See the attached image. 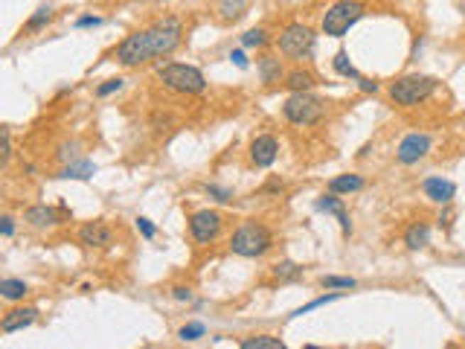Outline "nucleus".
<instances>
[{
    "label": "nucleus",
    "mask_w": 465,
    "mask_h": 349,
    "mask_svg": "<svg viewBox=\"0 0 465 349\" xmlns=\"http://www.w3.org/2000/svg\"><path fill=\"white\" fill-rule=\"evenodd\" d=\"M180 21L177 18H163L148 29H140V33L128 36L116 47V61L126 68H137V65H146L151 58H163L169 55L177 44H180Z\"/></svg>",
    "instance_id": "nucleus-1"
},
{
    "label": "nucleus",
    "mask_w": 465,
    "mask_h": 349,
    "mask_svg": "<svg viewBox=\"0 0 465 349\" xmlns=\"http://www.w3.org/2000/svg\"><path fill=\"white\" fill-rule=\"evenodd\" d=\"M270 245H273V236L265 225H259V221H244L230 239V250L239 253V257H247V259L268 253Z\"/></svg>",
    "instance_id": "nucleus-2"
},
{
    "label": "nucleus",
    "mask_w": 465,
    "mask_h": 349,
    "mask_svg": "<svg viewBox=\"0 0 465 349\" xmlns=\"http://www.w3.org/2000/svg\"><path fill=\"white\" fill-rule=\"evenodd\" d=\"M437 79L433 76H419V73H413V76H401V79H395L393 85H390V97H393V102L395 105H405V108H410V105H419V102H425L433 90H437Z\"/></svg>",
    "instance_id": "nucleus-3"
},
{
    "label": "nucleus",
    "mask_w": 465,
    "mask_h": 349,
    "mask_svg": "<svg viewBox=\"0 0 465 349\" xmlns=\"http://www.w3.org/2000/svg\"><path fill=\"white\" fill-rule=\"evenodd\" d=\"M283 114H285V119L294 122V125H314V122L323 119L326 102H323L320 97H314V93L300 90V93H294V97L285 100Z\"/></svg>",
    "instance_id": "nucleus-4"
},
{
    "label": "nucleus",
    "mask_w": 465,
    "mask_h": 349,
    "mask_svg": "<svg viewBox=\"0 0 465 349\" xmlns=\"http://www.w3.org/2000/svg\"><path fill=\"white\" fill-rule=\"evenodd\" d=\"M361 18H363V4H358V0H340V4H334L326 12L323 33L332 38H344L349 33V26H355Z\"/></svg>",
    "instance_id": "nucleus-5"
},
{
    "label": "nucleus",
    "mask_w": 465,
    "mask_h": 349,
    "mask_svg": "<svg viewBox=\"0 0 465 349\" xmlns=\"http://www.w3.org/2000/svg\"><path fill=\"white\" fill-rule=\"evenodd\" d=\"M160 79L166 87L180 90V93H201L207 87L201 70H195L190 65H166V68H160Z\"/></svg>",
    "instance_id": "nucleus-6"
},
{
    "label": "nucleus",
    "mask_w": 465,
    "mask_h": 349,
    "mask_svg": "<svg viewBox=\"0 0 465 349\" xmlns=\"http://www.w3.org/2000/svg\"><path fill=\"white\" fill-rule=\"evenodd\" d=\"M314 41L317 38L308 26L291 23V26H285V33L279 36V50H283V55H288V58H305V55H312Z\"/></svg>",
    "instance_id": "nucleus-7"
},
{
    "label": "nucleus",
    "mask_w": 465,
    "mask_h": 349,
    "mask_svg": "<svg viewBox=\"0 0 465 349\" xmlns=\"http://www.w3.org/2000/svg\"><path fill=\"white\" fill-rule=\"evenodd\" d=\"M190 233L198 245H209L221 233V215L215 210H198L190 215Z\"/></svg>",
    "instance_id": "nucleus-8"
},
{
    "label": "nucleus",
    "mask_w": 465,
    "mask_h": 349,
    "mask_svg": "<svg viewBox=\"0 0 465 349\" xmlns=\"http://www.w3.org/2000/svg\"><path fill=\"white\" fill-rule=\"evenodd\" d=\"M427 151H430V137L416 131V134H407L405 140L398 143V149H395V157H398L401 163H407V166H410V163H419V161H422V157H425Z\"/></svg>",
    "instance_id": "nucleus-9"
},
{
    "label": "nucleus",
    "mask_w": 465,
    "mask_h": 349,
    "mask_svg": "<svg viewBox=\"0 0 465 349\" xmlns=\"http://www.w3.org/2000/svg\"><path fill=\"white\" fill-rule=\"evenodd\" d=\"M79 239H82V245H87V247H108L111 239H114V233H111L108 225H102V221H90V225H84V227L79 230Z\"/></svg>",
    "instance_id": "nucleus-10"
},
{
    "label": "nucleus",
    "mask_w": 465,
    "mask_h": 349,
    "mask_svg": "<svg viewBox=\"0 0 465 349\" xmlns=\"http://www.w3.org/2000/svg\"><path fill=\"white\" fill-rule=\"evenodd\" d=\"M276 151H279V146H276V140L270 137V134H262V137H256L253 140V146H251V157H253V163L256 166H270L273 161H276Z\"/></svg>",
    "instance_id": "nucleus-11"
},
{
    "label": "nucleus",
    "mask_w": 465,
    "mask_h": 349,
    "mask_svg": "<svg viewBox=\"0 0 465 349\" xmlns=\"http://www.w3.org/2000/svg\"><path fill=\"white\" fill-rule=\"evenodd\" d=\"M422 189H425L427 198L439 201V204H448V201L456 195V186H454L451 181H442V178H427V181L422 183Z\"/></svg>",
    "instance_id": "nucleus-12"
},
{
    "label": "nucleus",
    "mask_w": 465,
    "mask_h": 349,
    "mask_svg": "<svg viewBox=\"0 0 465 349\" xmlns=\"http://www.w3.org/2000/svg\"><path fill=\"white\" fill-rule=\"evenodd\" d=\"M38 317V308H15V311H9L6 317H4V323H0V329H4L6 335H12V332H18V329H26L29 323H33Z\"/></svg>",
    "instance_id": "nucleus-13"
},
{
    "label": "nucleus",
    "mask_w": 465,
    "mask_h": 349,
    "mask_svg": "<svg viewBox=\"0 0 465 349\" xmlns=\"http://www.w3.org/2000/svg\"><path fill=\"white\" fill-rule=\"evenodd\" d=\"M317 210L337 215V221H340V227H344V233H349V230H352V225H349V215H346V210H344V201L337 198V193H332V195H323V198L317 201Z\"/></svg>",
    "instance_id": "nucleus-14"
},
{
    "label": "nucleus",
    "mask_w": 465,
    "mask_h": 349,
    "mask_svg": "<svg viewBox=\"0 0 465 349\" xmlns=\"http://www.w3.org/2000/svg\"><path fill=\"white\" fill-rule=\"evenodd\" d=\"M361 186H363V178H361V175H337V178H332V183H329V189H332V193H337V195L358 193Z\"/></svg>",
    "instance_id": "nucleus-15"
},
{
    "label": "nucleus",
    "mask_w": 465,
    "mask_h": 349,
    "mask_svg": "<svg viewBox=\"0 0 465 349\" xmlns=\"http://www.w3.org/2000/svg\"><path fill=\"white\" fill-rule=\"evenodd\" d=\"M427 242H430V227H427V225L416 221V225L407 227V233H405V245H407L410 250H422Z\"/></svg>",
    "instance_id": "nucleus-16"
},
{
    "label": "nucleus",
    "mask_w": 465,
    "mask_h": 349,
    "mask_svg": "<svg viewBox=\"0 0 465 349\" xmlns=\"http://www.w3.org/2000/svg\"><path fill=\"white\" fill-rule=\"evenodd\" d=\"M23 218H26L33 227H50V225H55V221H58L55 213H53L50 207H29Z\"/></svg>",
    "instance_id": "nucleus-17"
},
{
    "label": "nucleus",
    "mask_w": 465,
    "mask_h": 349,
    "mask_svg": "<svg viewBox=\"0 0 465 349\" xmlns=\"http://www.w3.org/2000/svg\"><path fill=\"white\" fill-rule=\"evenodd\" d=\"M259 73H262V82L273 85V82H279V76H283V65H279V58L265 55V58L259 61Z\"/></svg>",
    "instance_id": "nucleus-18"
},
{
    "label": "nucleus",
    "mask_w": 465,
    "mask_h": 349,
    "mask_svg": "<svg viewBox=\"0 0 465 349\" xmlns=\"http://www.w3.org/2000/svg\"><path fill=\"white\" fill-rule=\"evenodd\" d=\"M247 9V0H219V15L224 21H239Z\"/></svg>",
    "instance_id": "nucleus-19"
},
{
    "label": "nucleus",
    "mask_w": 465,
    "mask_h": 349,
    "mask_svg": "<svg viewBox=\"0 0 465 349\" xmlns=\"http://www.w3.org/2000/svg\"><path fill=\"white\" fill-rule=\"evenodd\" d=\"M285 343L279 338H270V335H256V338H244L241 340V349H283Z\"/></svg>",
    "instance_id": "nucleus-20"
},
{
    "label": "nucleus",
    "mask_w": 465,
    "mask_h": 349,
    "mask_svg": "<svg viewBox=\"0 0 465 349\" xmlns=\"http://www.w3.org/2000/svg\"><path fill=\"white\" fill-rule=\"evenodd\" d=\"M93 172H97V166H93L90 161H82V163L67 166L65 172H61V178H67V181H87V178H93Z\"/></svg>",
    "instance_id": "nucleus-21"
},
{
    "label": "nucleus",
    "mask_w": 465,
    "mask_h": 349,
    "mask_svg": "<svg viewBox=\"0 0 465 349\" xmlns=\"http://www.w3.org/2000/svg\"><path fill=\"white\" fill-rule=\"evenodd\" d=\"M0 294H4L6 300H21L23 294H29V289H26L23 279H4L0 282Z\"/></svg>",
    "instance_id": "nucleus-22"
},
{
    "label": "nucleus",
    "mask_w": 465,
    "mask_h": 349,
    "mask_svg": "<svg viewBox=\"0 0 465 349\" xmlns=\"http://www.w3.org/2000/svg\"><path fill=\"white\" fill-rule=\"evenodd\" d=\"M294 93H300V90H312V85H314V76L308 73V70H294V73H288V82H285Z\"/></svg>",
    "instance_id": "nucleus-23"
},
{
    "label": "nucleus",
    "mask_w": 465,
    "mask_h": 349,
    "mask_svg": "<svg viewBox=\"0 0 465 349\" xmlns=\"http://www.w3.org/2000/svg\"><path fill=\"white\" fill-rule=\"evenodd\" d=\"M300 274H302V268H300L297 262H279V265H273V276L283 279V282H285V279H297Z\"/></svg>",
    "instance_id": "nucleus-24"
},
{
    "label": "nucleus",
    "mask_w": 465,
    "mask_h": 349,
    "mask_svg": "<svg viewBox=\"0 0 465 349\" xmlns=\"http://www.w3.org/2000/svg\"><path fill=\"white\" fill-rule=\"evenodd\" d=\"M334 70H337L340 76H352V79H361V73H358V70L349 65V55H346V53H337V55H334Z\"/></svg>",
    "instance_id": "nucleus-25"
},
{
    "label": "nucleus",
    "mask_w": 465,
    "mask_h": 349,
    "mask_svg": "<svg viewBox=\"0 0 465 349\" xmlns=\"http://www.w3.org/2000/svg\"><path fill=\"white\" fill-rule=\"evenodd\" d=\"M50 18H53V9H50V6H41V9H38L33 18H29V23H26V33H35V29H41V26H44Z\"/></svg>",
    "instance_id": "nucleus-26"
},
{
    "label": "nucleus",
    "mask_w": 465,
    "mask_h": 349,
    "mask_svg": "<svg viewBox=\"0 0 465 349\" xmlns=\"http://www.w3.org/2000/svg\"><path fill=\"white\" fill-rule=\"evenodd\" d=\"M241 44L244 47H262V44H268V33L265 29H251V33L241 36Z\"/></svg>",
    "instance_id": "nucleus-27"
},
{
    "label": "nucleus",
    "mask_w": 465,
    "mask_h": 349,
    "mask_svg": "<svg viewBox=\"0 0 465 349\" xmlns=\"http://www.w3.org/2000/svg\"><path fill=\"white\" fill-rule=\"evenodd\" d=\"M323 285L326 289H355V279L352 276H323Z\"/></svg>",
    "instance_id": "nucleus-28"
},
{
    "label": "nucleus",
    "mask_w": 465,
    "mask_h": 349,
    "mask_svg": "<svg viewBox=\"0 0 465 349\" xmlns=\"http://www.w3.org/2000/svg\"><path fill=\"white\" fill-rule=\"evenodd\" d=\"M204 335V323H186L180 329V340H198Z\"/></svg>",
    "instance_id": "nucleus-29"
},
{
    "label": "nucleus",
    "mask_w": 465,
    "mask_h": 349,
    "mask_svg": "<svg viewBox=\"0 0 465 349\" xmlns=\"http://www.w3.org/2000/svg\"><path fill=\"white\" fill-rule=\"evenodd\" d=\"M340 294H326V297H317V300H312L308 306H302V308H297L294 314H305V311H312V308H320V306H326V303H332V300H337Z\"/></svg>",
    "instance_id": "nucleus-30"
},
{
    "label": "nucleus",
    "mask_w": 465,
    "mask_h": 349,
    "mask_svg": "<svg viewBox=\"0 0 465 349\" xmlns=\"http://www.w3.org/2000/svg\"><path fill=\"white\" fill-rule=\"evenodd\" d=\"M119 87H122V79H108L105 85H99V90H97V93H99V97H111V93H114V90H119Z\"/></svg>",
    "instance_id": "nucleus-31"
},
{
    "label": "nucleus",
    "mask_w": 465,
    "mask_h": 349,
    "mask_svg": "<svg viewBox=\"0 0 465 349\" xmlns=\"http://www.w3.org/2000/svg\"><path fill=\"white\" fill-rule=\"evenodd\" d=\"M207 193L215 195V201H230V198H233V195H230V189H221V186H215V183L207 186Z\"/></svg>",
    "instance_id": "nucleus-32"
},
{
    "label": "nucleus",
    "mask_w": 465,
    "mask_h": 349,
    "mask_svg": "<svg viewBox=\"0 0 465 349\" xmlns=\"http://www.w3.org/2000/svg\"><path fill=\"white\" fill-rule=\"evenodd\" d=\"M137 230L146 236V239H154V225L148 218H137Z\"/></svg>",
    "instance_id": "nucleus-33"
},
{
    "label": "nucleus",
    "mask_w": 465,
    "mask_h": 349,
    "mask_svg": "<svg viewBox=\"0 0 465 349\" xmlns=\"http://www.w3.org/2000/svg\"><path fill=\"white\" fill-rule=\"evenodd\" d=\"M99 23H102V18H97V15H84V18L76 21L79 29H84V26H99Z\"/></svg>",
    "instance_id": "nucleus-34"
},
{
    "label": "nucleus",
    "mask_w": 465,
    "mask_h": 349,
    "mask_svg": "<svg viewBox=\"0 0 465 349\" xmlns=\"http://www.w3.org/2000/svg\"><path fill=\"white\" fill-rule=\"evenodd\" d=\"M9 154H12V140H9V131L4 129V163L9 161Z\"/></svg>",
    "instance_id": "nucleus-35"
},
{
    "label": "nucleus",
    "mask_w": 465,
    "mask_h": 349,
    "mask_svg": "<svg viewBox=\"0 0 465 349\" xmlns=\"http://www.w3.org/2000/svg\"><path fill=\"white\" fill-rule=\"evenodd\" d=\"M12 230H15V225H12V218L6 215V218H4V227H0V233H4V236H12Z\"/></svg>",
    "instance_id": "nucleus-36"
},
{
    "label": "nucleus",
    "mask_w": 465,
    "mask_h": 349,
    "mask_svg": "<svg viewBox=\"0 0 465 349\" xmlns=\"http://www.w3.org/2000/svg\"><path fill=\"white\" fill-rule=\"evenodd\" d=\"M230 58L236 61V65H239V68H247V58H244V53H241V50H236V53H233Z\"/></svg>",
    "instance_id": "nucleus-37"
},
{
    "label": "nucleus",
    "mask_w": 465,
    "mask_h": 349,
    "mask_svg": "<svg viewBox=\"0 0 465 349\" xmlns=\"http://www.w3.org/2000/svg\"><path fill=\"white\" fill-rule=\"evenodd\" d=\"M358 82H361V90H372V93L378 90V82H369V79H358Z\"/></svg>",
    "instance_id": "nucleus-38"
},
{
    "label": "nucleus",
    "mask_w": 465,
    "mask_h": 349,
    "mask_svg": "<svg viewBox=\"0 0 465 349\" xmlns=\"http://www.w3.org/2000/svg\"><path fill=\"white\" fill-rule=\"evenodd\" d=\"M190 289H175V300H190Z\"/></svg>",
    "instance_id": "nucleus-39"
}]
</instances>
